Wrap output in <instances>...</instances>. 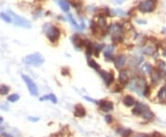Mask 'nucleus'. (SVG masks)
<instances>
[{
  "mask_svg": "<svg viewBox=\"0 0 166 137\" xmlns=\"http://www.w3.org/2000/svg\"><path fill=\"white\" fill-rule=\"evenodd\" d=\"M104 120H105V121H106L107 123H111V122H112V120H113V118H112L111 115H105Z\"/></svg>",
  "mask_w": 166,
  "mask_h": 137,
  "instance_id": "29",
  "label": "nucleus"
},
{
  "mask_svg": "<svg viewBox=\"0 0 166 137\" xmlns=\"http://www.w3.org/2000/svg\"><path fill=\"white\" fill-rule=\"evenodd\" d=\"M72 41H73L75 47H76L77 49H79V50L81 49L82 46L84 45V41H83V40L81 39V37L78 36V35H75V36L72 37Z\"/></svg>",
  "mask_w": 166,
  "mask_h": 137,
  "instance_id": "13",
  "label": "nucleus"
},
{
  "mask_svg": "<svg viewBox=\"0 0 166 137\" xmlns=\"http://www.w3.org/2000/svg\"><path fill=\"white\" fill-rule=\"evenodd\" d=\"M99 73H100L101 77L104 79L105 84H106L108 87L114 82L115 77H114V74H113V73H111V72H106V71H104V70H100Z\"/></svg>",
  "mask_w": 166,
  "mask_h": 137,
  "instance_id": "8",
  "label": "nucleus"
},
{
  "mask_svg": "<svg viewBox=\"0 0 166 137\" xmlns=\"http://www.w3.org/2000/svg\"><path fill=\"white\" fill-rule=\"evenodd\" d=\"M119 134L122 137H130L132 135V131L130 129H121V131H119Z\"/></svg>",
  "mask_w": 166,
  "mask_h": 137,
  "instance_id": "22",
  "label": "nucleus"
},
{
  "mask_svg": "<svg viewBox=\"0 0 166 137\" xmlns=\"http://www.w3.org/2000/svg\"><path fill=\"white\" fill-rule=\"evenodd\" d=\"M142 70L146 72V73H148V74H150L151 73V71H152V67H151V65L149 64H145L143 66H142Z\"/></svg>",
  "mask_w": 166,
  "mask_h": 137,
  "instance_id": "27",
  "label": "nucleus"
},
{
  "mask_svg": "<svg viewBox=\"0 0 166 137\" xmlns=\"http://www.w3.org/2000/svg\"><path fill=\"white\" fill-rule=\"evenodd\" d=\"M136 99L133 98L132 96H130V95H127V96H125L123 99V103H124V105L125 107H132V106H134V104H135V101Z\"/></svg>",
  "mask_w": 166,
  "mask_h": 137,
  "instance_id": "15",
  "label": "nucleus"
},
{
  "mask_svg": "<svg viewBox=\"0 0 166 137\" xmlns=\"http://www.w3.org/2000/svg\"><path fill=\"white\" fill-rule=\"evenodd\" d=\"M158 98L164 102V103H166V87H163L159 92H158Z\"/></svg>",
  "mask_w": 166,
  "mask_h": 137,
  "instance_id": "17",
  "label": "nucleus"
},
{
  "mask_svg": "<svg viewBox=\"0 0 166 137\" xmlns=\"http://www.w3.org/2000/svg\"><path fill=\"white\" fill-rule=\"evenodd\" d=\"M164 56H166V49H165V51L164 52Z\"/></svg>",
  "mask_w": 166,
  "mask_h": 137,
  "instance_id": "37",
  "label": "nucleus"
},
{
  "mask_svg": "<svg viewBox=\"0 0 166 137\" xmlns=\"http://www.w3.org/2000/svg\"><path fill=\"white\" fill-rule=\"evenodd\" d=\"M109 33L112 35V40L115 42H119L123 39V32H124V29L123 26L120 25L119 23H114L112 24L109 29H108Z\"/></svg>",
  "mask_w": 166,
  "mask_h": 137,
  "instance_id": "1",
  "label": "nucleus"
},
{
  "mask_svg": "<svg viewBox=\"0 0 166 137\" xmlns=\"http://www.w3.org/2000/svg\"><path fill=\"white\" fill-rule=\"evenodd\" d=\"M23 62L28 64V65H32V66H40L43 64L44 58L40 54H33L27 55L25 58L23 59Z\"/></svg>",
  "mask_w": 166,
  "mask_h": 137,
  "instance_id": "2",
  "label": "nucleus"
},
{
  "mask_svg": "<svg viewBox=\"0 0 166 137\" xmlns=\"http://www.w3.org/2000/svg\"><path fill=\"white\" fill-rule=\"evenodd\" d=\"M97 104L99 105L100 109L102 111H104L105 112H108V111H111L114 110V104L112 101H109V100H105V99H103V100H100L97 102Z\"/></svg>",
  "mask_w": 166,
  "mask_h": 137,
  "instance_id": "7",
  "label": "nucleus"
},
{
  "mask_svg": "<svg viewBox=\"0 0 166 137\" xmlns=\"http://www.w3.org/2000/svg\"><path fill=\"white\" fill-rule=\"evenodd\" d=\"M20 98V96L19 95H17V94H12V95H10L7 99L10 101V102H15V101H17L18 99Z\"/></svg>",
  "mask_w": 166,
  "mask_h": 137,
  "instance_id": "28",
  "label": "nucleus"
},
{
  "mask_svg": "<svg viewBox=\"0 0 166 137\" xmlns=\"http://www.w3.org/2000/svg\"><path fill=\"white\" fill-rule=\"evenodd\" d=\"M56 1L58 3L59 7H61L63 11L67 12L69 10V4H68V2L66 0H56Z\"/></svg>",
  "mask_w": 166,
  "mask_h": 137,
  "instance_id": "16",
  "label": "nucleus"
},
{
  "mask_svg": "<svg viewBox=\"0 0 166 137\" xmlns=\"http://www.w3.org/2000/svg\"><path fill=\"white\" fill-rule=\"evenodd\" d=\"M2 121H3V118H1V117H0V123H1V122H2Z\"/></svg>",
  "mask_w": 166,
  "mask_h": 137,
  "instance_id": "36",
  "label": "nucleus"
},
{
  "mask_svg": "<svg viewBox=\"0 0 166 137\" xmlns=\"http://www.w3.org/2000/svg\"><path fill=\"white\" fill-rule=\"evenodd\" d=\"M137 22L139 23V24H146V23H147L146 21H140V20H137Z\"/></svg>",
  "mask_w": 166,
  "mask_h": 137,
  "instance_id": "33",
  "label": "nucleus"
},
{
  "mask_svg": "<svg viewBox=\"0 0 166 137\" xmlns=\"http://www.w3.org/2000/svg\"><path fill=\"white\" fill-rule=\"evenodd\" d=\"M132 137H149V135H147L145 134H135Z\"/></svg>",
  "mask_w": 166,
  "mask_h": 137,
  "instance_id": "30",
  "label": "nucleus"
},
{
  "mask_svg": "<svg viewBox=\"0 0 166 137\" xmlns=\"http://www.w3.org/2000/svg\"><path fill=\"white\" fill-rule=\"evenodd\" d=\"M164 137H165V136H164Z\"/></svg>",
  "mask_w": 166,
  "mask_h": 137,
  "instance_id": "38",
  "label": "nucleus"
},
{
  "mask_svg": "<svg viewBox=\"0 0 166 137\" xmlns=\"http://www.w3.org/2000/svg\"><path fill=\"white\" fill-rule=\"evenodd\" d=\"M0 18L4 20V21L7 22V23L12 22V20H11V18H10V16H9L8 14H6V13H0Z\"/></svg>",
  "mask_w": 166,
  "mask_h": 137,
  "instance_id": "25",
  "label": "nucleus"
},
{
  "mask_svg": "<svg viewBox=\"0 0 166 137\" xmlns=\"http://www.w3.org/2000/svg\"><path fill=\"white\" fill-rule=\"evenodd\" d=\"M29 120H38V119H37V118H29Z\"/></svg>",
  "mask_w": 166,
  "mask_h": 137,
  "instance_id": "35",
  "label": "nucleus"
},
{
  "mask_svg": "<svg viewBox=\"0 0 166 137\" xmlns=\"http://www.w3.org/2000/svg\"><path fill=\"white\" fill-rule=\"evenodd\" d=\"M142 52L147 55H152L155 53V48L153 46H147L145 48H143Z\"/></svg>",
  "mask_w": 166,
  "mask_h": 137,
  "instance_id": "21",
  "label": "nucleus"
},
{
  "mask_svg": "<svg viewBox=\"0 0 166 137\" xmlns=\"http://www.w3.org/2000/svg\"><path fill=\"white\" fill-rule=\"evenodd\" d=\"M9 91V87L6 85H1L0 86V94L1 95H7Z\"/></svg>",
  "mask_w": 166,
  "mask_h": 137,
  "instance_id": "24",
  "label": "nucleus"
},
{
  "mask_svg": "<svg viewBox=\"0 0 166 137\" xmlns=\"http://www.w3.org/2000/svg\"><path fill=\"white\" fill-rule=\"evenodd\" d=\"M115 11H116L117 13V15H121V16H124V15H125V13H124L123 10H120V9H116V10H115Z\"/></svg>",
  "mask_w": 166,
  "mask_h": 137,
  "instance_id": "31",
  "label": "nucleus"
},
{
  "mask_svg": "<svg viewBox=\"0 0 166 137\" xmlns=\"http://www.w3.org/2000/svg\"><path fill=\"white\" fill-rule=\"evenodd\" d=\"M113 53H114V46H113V45H108V46L105 48V51H104V56H105V58H112Z\"/></svg>",
  "mask_w": 166,
  "mask_h": 137,
  "instance_id": "18",
  "label": "nucleus"
},
{
  "mask_svg": "<svg viewBox=\"0 0 166 137\" xmlns=\"http://www.w3.org/2000/svg\"><path fill=\"white\" fill-rule=\"evenodd\" d=\"M74 115L76 117H84L86 115V110L84 109L82 105L81 104H78L75 106V111H74Z\"/></svg>",
  "mask_w": 166,
  "mask_h": 137,
  "instance_id": "11",
  "label": "nucleus"
},
{
  "mask_svg": "<svg viewBox=\"0 0 166 137\" xmlns=\"http://www.w3.org/2000/svg\"><path fill=\"white\" fill-rule=\"evenodd\" d=\"M125 61L126 58L124 55H118L116 56L115 58L114 59V64H115V66L117 68V69H122L125 64Z\"/></svg>",
  "mask_w": 166,
  "mask_h": 137,
  "instance_id": "9",
  "label": "nucleus"
},
{
  "mask_svg": "<svg viewBox=\"0 0 166 137\" xmlns=\"http://www.w3.org/2000/svg\"><path fill=\"white\" fill-rule=\"evenodd\" d=\"M144 107H145L144 104H142V103H140V102H138V103L136 104L135 108L132 110V113H133L134 115L140 116V113H141V111H142V110H143Z\"/></svg>",
  "mask_w": 166,
  "mask_h": 137,
  "instance_id": "14",
  "label": "nucleus"
},
{
  "mask_svg": "<svg viewBox=\"0 0 166 137\" xmlns=\"http://www.w3.org/2000/svg\"><path fill=\"white\" fill-rule=\"evenodd\" d=\"M2 135H3V136H5V137H12L11 135H7V134H5V133H4Z\"/></svg>",
  "mask_w": 166,
  "mask_h": 137,
  "instance_id": "34",
  "label": "nucleus"
},
{
  "mask_svg": "<svg viewBox=\"0 0 166 137\" xmlns=\"http://www.w3.org/2000/svg\"><path fill=\"white\" fill-rule=\"evenodd\" d=\"M68 19H69V21H70V22H71V23L73 24V26H74L75 28H77L78 30H81V26H80V25H79V24H78V23H77V22L75 21V20H74V18L72 17V15H71L70 13L68 14Z\"/></svg>",
  "mask_w": 166,
  "mask_h": 137,
  "instance_id": "26",
  "label": "nucleus"
},
{
  "mask_svg": "<svg viewBox=\"0 0 166 137\" xmlns=\"http://www.w3.org/2000/svg\"><path fill=\"white\" fill-rule=\"evenodd\" d=\"M157 0H143L139 5V10L142 13L152 12L157 6Z\"/></svg>",
  "mask_w": 166,
  "mask_h": 137,
  "instance_id": "4",
  "label": "nucleus"
},
{
  "mask_svg": "<svg viewBox=\"0 0 166 137\" xmlns=\"http://www.w3.org/2000/svg\"><path fill=\"white\" fill-rule=\"evenodd\" d=\"M22 79L24 80V82L26 83L27 85V87L31 93V95L32 96H37L38 95V88H37V86L36 84L32 80V78H30L29 77L25 76V75H22Z\"/></svg>",
  "mask_w": 166,
  "mask_h": 137,
  "instance_id": "6",
  "label": "nucleus"
},
{
  "mask_svg": "<svg viewBox=\"0 0 166 137\" xmlns=\"http://www.w3.org/2000/svg\"><path fill=\"white\" fill-rule=\"evenodd\" d=\"M89 65H90L91 68H93V69H95V70H97V71H100V65H99L95 61L90 60V61H89Z\"/></svg>",
  "mask_w": 166,
  "mask_h": 137,
  "instance_id": "23",
  "label": "nucleus"
},
{
  "mask_svg": "<svg viewBox=\"0 0 166 137\" xmlns=\"http://www.w3.org/2000/svg\"><path fill=\"white\" fill-rule=\"evenodd\" d=\"M140 116H142V117L146 119V120H152V119H154V114H153V112L147 107L145 105V107L143 108V110H142V111H141V113H140Z\"/></svg>",
  "mask_w": 166,
  "mask_h": 137,
  "instance_id": "10",
  "label": "nucleus"
},
{
  "mask_svg": "<svg viewBox=\"0 0 166 137\" xmlns=\"http://www.w3.org/2000/svg\"><path fill=\"white\" fill-rule=\"evenodd\" d=\"M8 15L10 16L11 20H12V22L17 25V26H21V27H23V28H31V23L29 20H27L26 19L22 18L21 16L19 15H16L14 12L12 11H9Z\"/></svg>",
  "mask_w": 166,
  "mask_h": 137,
  "instance_id": "5",
  "label": "nucleus"
},
{
  "mask_svg": "<svg viewBox=\"0 0 166 137\" xmlns=\"http://www.w3.org/2000/svg\"><path fill=\"white\" fill-rule=\"evenodd\" d=\"M150 78H151V81H152L153 84H157L162 79V75H161V73L159 71L152 70L151 73H150Z\"/></svg>",
  "mask_w": 166,
  "mask_h": 137,
  "instance_id": "12",
  "label": "nucleus"
},
{
  "mask_svg": "<svg viewBox=\"0 0 166 137\" xmlns=\"http://www.w3.org/2000/svg\"><path fill=\"white\" fill-rule=\"evenodd\" d=\"M115 2H116L117 4L121 5V4H123V3H124L125 0H115Z\"/></svg>",
  "mask_w": 166,
  "mask_h": 137,
  "instance_id": "32",
  "label": "nucleus"
},
{
  "mask_svg": "<svg viewBox=\"0 0 166 137\" xmlns=\"http://www.w3.org/2000/svg\"><path fill=\"white\" fill-rule=\"evenodd\" d=\"M40 100L41 101H43V100H51L53 103H56L57 102V98H56V97L54 94H49L47 96H43V97H42L40 98Z\"/></svg>",
  "mask_w": 166,
  "mask_h": 137,
  "instance_id": "20",
  "label": "nucleus"
},
{
  "mask_svg": "<svg viewBox=\"0 0 166 137\" xmlns=\"http://www.w3.org/2000/svg\"><path fill=\"white\" fill-rule=\"evenodd\" d=\"M119 81L122 84H126L128 82V75L126 73V71L124 70H121L119 73Z\"/></svg>",
  "mask_w": 166,
  "mask_h": 137,
  "instance_id": "19",
  "label": "nucleus"
},
{
  "mask_svg": "<svg viewBox=\"0 0 166 137\" xmlns=\"http://www.w3.org/2000/svg\"><path fill=\"white\" fill-rule=\"evenodd\" d=\"M48 26H49V24L44 25V30L46 29V31H45L46 36L49 39V40L52 42H55L60 37V31L56 26H51V25H50V27H48Z\"/></svg>",
  "mask_w": 166,
  "mask_h": 137,
  "instance_id": "3",
  "label": "nucleus"
}]
</instances>
